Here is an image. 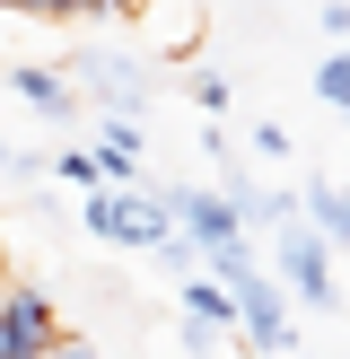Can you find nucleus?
<instances>
[{"mask_svg": "<svg viewBox=\"0 0 350 359\" xmlns=\"http://www.w3.org/2000/svg\"><path fill=\"white\" fill-rule=\"evenodd\" d=\"M307 219H315V228H324V237H332V245L350 255V184L315 175V184H307Z\"/></svg>", "mask_w": 350, "mask_h": 359, "instance_id": "nucleus-8", "label": "nucleus"}, {"mask_svg": "<svg viewBox=\"0 0 350 359\" xmlns=\"http://www.w3.org/2000/svg\"><path fill=\"white\" fill-rule=\"evenodd\" d=\"M52 175H62V184H79V193H105V184H114L105 149H62V158H52Z\"/></svg>", "mask_w": 350, "mask_h": 359, "instance_id": "nucleus-9", "label": "nucleus"}, {"mask_svg": "<svg viewBox=\"0 0 350 359\" xmlns=\"http://www.w3.org/2000/svg\"><path fill=\"white\" fill-rule=\"evenodd\" d=\"M245 140H254L262 158H289V132H280V123H254V132H245Z\"/></svg>", "mask_w": 350, "mask_h": 359, "instance_id": "nucleus-14", "label": "nucleus"}, {"mask_svg": "<svg viewBox=\"0 0 350 359\" xmlns=\"http://www.w3.org/2000/svg\"><path fill=\"white\" fill-rule=\"evenodd\" d=\"M44 359H105V351H97V342H88V333H62V342H52Z\"/></svg>", "mask_w": 350, "mask_h": 359, "instance_id": "nucleus-15", "label": "nucleus"}, {"mask_svg": "<svg viewBox=\"0 0 350 359\" xmlns=\"http://www.w3.org/2000/svg\"><path fill=\"white\" fill-rule=\"evenodd\" d=\"M237 307H245V333H237V351H254V359H289L298 351V325H289V307H298V298H289V280H245V290H237Z\"/></svg>", "mask_w": 350, "mask_h": 359, "instance_id": "nucleus-4", "label": "nucleus"}, {"mask_svg": "<svg viewBox=\"0 0 350 359\" xmlns=\"http://www.w3.org/2000/svg\"><path fill=\"white\" fill-rule=\"evenodd\" d=\"M175 307H184V351H210V342H227V333H245V307H237V290H227L219 272H192L184 290H175Z\"/></svg>", "mask_w": 350, "mask_h": 359, "instance_id": "nucleus-6", "label": "nucleus"}, {"mask_svg": "<svg viewBox=\"0 0 350 359\" xmlns=\"http://www.w3.org/2000/svg\"><path fill=\"white\" fill-rule=\"evenodd\" d=\"M315 35H332V44H350V0H324V9H315Z\"/></svg>", "mask_w": 350, "mask_h": 359, "instance_id": "nucleus-12", "label": "nucleus"}, {"mask_svg": "<svg viewBox=\"0 0 350 359\" xmlns=\"http://www.w3.org/2000/svg\"><path fill=\"white\" fill-rule=\"evenodd\" d=\"M62 70H70V79H79L88 97L105 105V114H140V105H149V70H140L132 53H105V44H79V53H70Z\"/></svg>", "mask_w": 350, "mask_h": 359, "instance_id": "nucleus-3", "label": "nucleus"}, {"mask_svg": "<svg viewBox=\"0 0 350 359\" xmlns=\"http://www.w3.org/2000/svg\"><path fill=\"white\" fill-rule=\"evenodd\" d=\"M0 298H9V272H0Z\"/></svg>", "mask_w": 350, "mask_h": 359, "instance_id": "nucleus-17", "label": "nucleus"}, {"mask_svg": "<svg viewBox=\"0 0 350 359\" xmlns=\"http://www.w3.org/2000/svg\"><path fill=\"white\" fill-rule=\"evenodd\" d=\"M192 105H202V114L219 123V114H227V105H237V97H227V79H219V70H202V79H192Z\"/></svg>", "mask_w": 350, "mask_h": 359, "instance_id": "nucleus-11", "label": "nucleus"}, {"mask_svg": "<svg viewBox=\"0 0 350 359\" xmlns=\"http://www.w3.org/2000/svg\"><path fill=\"white\" fill-rule=\"evenodd\" d=\"M167 210H175V228H184L202 255L245 237V210H237V193H227V184H175V193H167Z\"/></svg>", "mask_w": 350, "mask_h": 359, "instance_id": "nucleus-5", "label": "nucleus"}, {"mask_svg": "<svg viewBox=\"0 0 350 359\" xmlns=\"http://www.w3.org/2000/svg\"><path fill=\"white\" fill-rule=\"evenodd\" d=\"M0 88H9L35 123H79V79H70V70H35V62H18V70H0Z\"/></svg>", "mask_w": 350, "mask_h": 359, "instance_id": "nucleus-7", "label": "nucleus"}, {"mask_svg": "<svg viewBox=\"0 0 350 359\" xmlns=\"http://www.w3.org/2000/svg\"><path fill=\"white\" fill-rule=\"evenodd\" d=\"M272 263H280V280H289V298H298V307H315V316H332V307H342V280H332V237H324L315 219L272 228Z\"/></svg>", "mask_w": 350, "mask_h": 359, "instance_id": "nucleus-2", "label": "nucleus"}, {"mask_svg": "<svg viewBox=\"0 0 350 359\" xmlns=\"http://www.w3.org/2000/svg\"><path fill=\"white\" fill-rule=\"evenodd\" d=\"M114 9H132V0H52V18H114Z\"/></svg>", "mask_w": 350, "mask_h": 359, "instance_id": "nucleus-13", "label": "nucleus"}, {"mask_svg": "<svg viewBox=\"0 0 350 359\" xmlns=\"http://www.w3.org/2000/svg\"><path fill=\"white\" fill-rule=\"evenodd\" d=\"M315 97H324V105H332V114H350V44H342V53H332V62H324V70H315Z\"/></svg>", "mask_w": 350, "mask_h": 359, "instance_id": "nucleus-10", "label": "nucleus"}, {"mask_svg": "<svg viewBox=\"0 0 350 359\" xmlns=\"http://www.w3.org/2000/svg\"><path fill=\"white\" fill-rule=\"evenodd\" d=\"M0 175H35V158H18L9 140H0Z\"/></svg>", "mask_w": 350, "mask_h": 359, "instance_id": "nucleus-16", "label": "nucleus"}, {"mask_svg": "<svg viewBox=\"0 0 350 359\" xmlns=\"http://www.w3.org/2000/svg\"><path fill=\"white\" fill-rule=\"evenodd\" d=\"M79 228L105 237V245H132V255H158V245L175 237V210H167L158 184H105V193L79 202Z\"/></svg>", "mask_w": 350, "mask_h": 359, "instance_id": "nucleus-1", "label": "nucleus"}]
</instances>
